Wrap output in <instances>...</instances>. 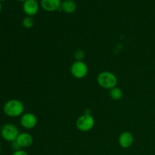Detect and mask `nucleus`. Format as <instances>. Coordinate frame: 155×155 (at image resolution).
Wrapping results in <instances>:
<instances>
[{"mask_svg":"<svg viewBox=\"0 0 155 155\" xmlns=\"http://www.w3.org/2000/svg\"><path fill=\"white\" fill-rule=\"evenodd\" d=\"M117 77L110 71H102L97 77V83L103 89H111L117 85Z\"/></svg>","mask_w":155,"mask_h":155,"instance_id":"nucleus-2","label":"nucleus"},{"mask_svg":"<svg viewBox=\"0 0 155 155\" xmlns=\"http://www.w3.org/2000/svg\"><path fill=\"white\" fill-rule=\"evenodd\" d=\"M18 1H19V2H23V3H24V2L26 1V0H18Z\"/></svg>","mask_w":155,"mask_h":155,"instance_id":"nucleus-17","label":"nucleus"},{"mask_svg":"<svg viewBox=\"0 0 155 155\" xmlns=\"http://www.w3.org/2000/svg\"><path fill=\"white\" fill-rule=\"evenodd\" d=\"M12 155H28L26 151H23V150H18V151H15Z\"/></svg>","mask_w":155,"mask_h":155,"instance_id":"nucleus-15","label":"nucleus"},{"mask_svg":"<svg viewBox=\"0 0 155 155\" xmlns=\"http://www.w3.org/2000/svg\"><path fill=\"white\" fill-rule=\"evenodd\" d=\"M123 91L119 87H114L112 88L109 91V95H110V98L114 101H118V100L121 99L123 97Z\"/></svg>","mask_w":155,"mask_h":155,"instance_id":"nucleus-12","label":"nucleus"},{"mask_svg":"<svg viewBox=\"0 0 155 155\" xmlns=\"http://www.w3.org/2000/svg\"><path fill=\"white\" fill-rule=\"evenodd\" d=\"M24 105L20 100L11 99L8 101L3 107V111L6 116L10 117H18L22 116Z\"/></svg>","mask_w":155,"mask_h":155,"instance_id":"nucleus-1","label":"nucleus"},{"mask_svg":"<svg viewBox=\"0 0 155 155\" xmlns=\"http://www.w3.org/2000/svg\"><path fill=\"white\" fill-rule=\"evenodd\" d=\"M77 3L74 0H64L61 2V10L68 14H71L75 12L77 10Z\"/></svg>","mask_w":155,"mask_h":155,"instance_id":"nucleus-11","label":"nucleus"},{"mask_svg":"<svg viewBox=\"0 0 155 155\" xmlns=\"http://www.w3.org/2000/svg\"><path fill=\"white\" fill-rule=\"evenodd\" d=\"M2 10V3L1 2H0V14H1Z\"/></svg>","mask_w":155,"mask_h":155,"instance_id":"nucleus-16","label":"nucleus"},{"mask_svg":"<svg viewBox=\"0 0 155 155\" xmlns=\"http://www.w3.org/2000/svg\"><path fill=\"white\" fill-rule=\"evenodd\" d=\"M85 56H86V54H85L84 51H83L81 49L77 50L75 52V54H74V58H75V59L77 61H83Z\"/></svg>","mask_w":155,"mask_h":155,"instance_id":"nucleus-14","label":"nucleus"},{"mask_svg":"<svg viewBox=\"0 0 155 155\" xmlns=\"http://www.w3.org/2000/svg\"><path fill=\"white\" fill-rule=\"evenodd\" d=\"M61 0H40V5L43 10L52 12L61 8Z\"/></svg>","mask_w":155,"mask_h":155,"instance_id":"nucleus-9","label":"nucleus"},{"mask_svg":"<svg viewBox=\"0 0 155 155\" xmlns=\"http://www.w3.org/2000/svg\"><path fill=\"white\" fill-rule=\"evenodd\" d=\"M39 5L36 0H26L23 3V11L27 16L33 17L38 13Z\"/></svg>","mask_w":155,"mask_h":155,"instance_id":"nucleus-7","label":"nucleus"},{"mask_svg":"<svg viewBox=\"0 0 155 155\" xmlns=\"http://www.w3.org/2000/svg\"><path fill=\"white\" fill-rule=\"evenodd\" d=\"M15 142L20 148H28L33 144V138L30 133H19Z\"/></svg>","mask_w":155,"mask_h":155,"instance_id":"nucleus-10","label":"nucleus"},{"mask_svg":"<svg viewBox=\"0 0 155 155\" xmlns=\"http://www.w3.org/2000/svg\"><path fill=\"white\" fill-rule=\"evenodd\" d=\"M95 120L90 113H84L76 121V127L81 132H89L95 127Z\"/></svg>","mask_w":155,"mask_h":155,"instance_id":"nucleus-3","label":"nucleus"},{"mask_svg":"<svg viewBox=\"0 0 155 155\" xmlns=\"http://www.w3.org/2000/svg\"><path fill=\"white\" fill-rule=\"evenodd\" d=\"M3 1H6V0H0V2H3Z\"/></svg>","mask_w":155,"mask_h":155,"instance_id":"nucleus-18","label":"nucleus"},{"mask_svg":"<svg viewBox=\"0 0 155 155\" xmlns=\"http://www.w3.org/2000/svg\"><path fill=\"white\" fill-rule=\"evenodd\" d=\"M35 24L34 18L33 17L30 16H27L23 19L22 21V25L24 28L27 29H30L33 27Z\"/></svg>","mask_w":155,"mask_h":155,"instance_id":"nucleus-13","label":"nucleus"},{"mask_svg":"<svg viewBox=\"0 0 155 155\" xmlns=\"http://www.w3.org/2000/svg\"><path fill=\"white\" fill-rule=\"evenodd\" d=\"M134 142V136L130 132H123L118 138V143L123 148H129Z\"/></svg>","mask_w":155,"mask_h":155,"instance_id":"nucleus-8","label":"nucleus"},{"mask_svg":"<svg viewBox=\"0 0 155 155\" xmlns=\"http://www.w3.org/2000/svg\"><path fill=\"white\" fill-rule=\"evenodd\" d=\"M18 135H19V130L15 124H6L2 127L1 136L7 142H15Z\"/></svg>","mask_w":155,"mask_h":155,"instance_id":"nucleus-4","label":"nucleus"},{"mask_svg":"<svg viewBox=\"0 0 155 155\" xmlns=\"http://www.w3.org/2000/svg\"><path fill=\"white\" fill-rule=\"evenodd\" d=\"M37 117L33 113H25L21 116L20 124L21 127L27 130L33 129L37 124Z\"/></svg>","mask_w":155,"mask_h":155,"instance_id":"nucleus-6","label":"nucleus"},{"mask_svg":"<svg viewBox=\"0 0 155 155\" xmlns=\"http://www.w3.org/2000/svg\"><path fill=\"white\" fill-rule=\"evenodd\" d=\"M0 151H1V147H0Z\"/></svg>","mask_w":155,"mask_h":155,"instance_id":"nucleus-19","label":"nucleus"},{"mask_svg":"<svg viewBox=\"0 0 155 155\" xmlns=\"http://www.w3.org/2000/svg\"><path fill=\"white\" fill-rule=\"evenodd\" d=\"M89 68L83 61H76L71 67V73L76 79H83L87 76Z\"/></svg>","mask_w":155,"mask_h":155,"instance_id":"nucleus-5","label":"nucleus"}]
</instances>
